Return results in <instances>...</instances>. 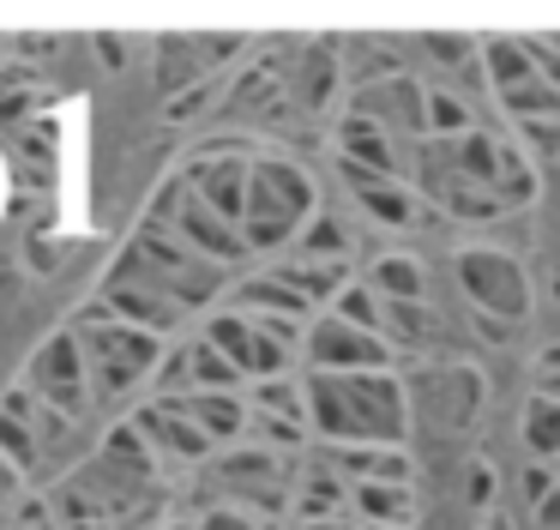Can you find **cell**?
Instances as JSON below:
<instances>
[{
    "instance_id": "obj_1",
    "label": "cell",
    "mask_w": 560,
    "mask_h": 530,
    "mask_svg": "<svg viewBox=\"0 0 560 530\" xmlns=\"http://www.w3.org/2000/svg\"><path fill=\"white\" fill-rule=\"evenodd\" d=\"M307 428L331 446H398L404 440V385L392 373H307Z\"/></svg>"
},
{
    "instance_id": "obj_2",
    "label": "cell",
    "mask_w": 560,
    "mask_h": 530,
    "mask_svg": "<svg viewBox=\"0 0 560 530\" xmlns=\"http://www.w3.org/2000/svg\"><path fill=\"white\" fill-rule=\"evenodd\" d=\"M67 332L79 337V349H85V361H91V392H97V404H115V398L139 392L145 380H158L163 356H170L163 337H151V332H139V325L115 320L103 301H91L85 313H73Z\"/></svg>"
},
{
    "instance_id": "obj_3",
    "label": "cell",
    "mask_w": 560,
    "mask_h": 530,
    "mask_svg": "<svg viewBox=\"0 0 560 530\" xmlns=\"http://www.w3.org/2000/svg\"><path fill=\"white\" fill-rule=\"evenodd\" d=\"M115 272L145 284V289H158V296H170L175 308H187V313L218 301V289H223V265L199 260V253L187 247V241H175L158 217H145V223L133 229V241H127V253L115 260Z\"/></svg>"
},
{
    "instance_id": "obj_4",
    "label": "cell",
    "mask_w": 560,
    "mask_h": 530,
    "mask_svg": "<svg viewBox=\"0 0 560 530\" xmlns=\"http://www.w3.org/2000/svg\"><path fill=\"white\" fill-rule=\"evenodd\" d=\"M314 223V181L290 157H259L247 169V205H242V241L247 253H271L295 241Z\"/></svg>"
},
{
    "instance_id": "obj_5",
    "label": "cell",
    "mask_w": 560,
    "mask_h": 530,
    "mask_svg": "<svg viewBox=\"0 0 560 530\" xmlns=\"http://www.w3.org/2000/svg\"><path fill=\"white\" fill-rule=\"evenodd\" d=\"M199 337H206L242 380L259 385V380H283V373H290V356H295V344H302V325L230 308V313H211V325Z\"/></svg>"
},
{
    "instance_id": "obj_6",
    "label": "cell",
    "mask_w": 560,
    "mask_h": 530,
    "mask_svg": "<svg viewBox=\"0 0 560 530\" xmlns=\"http://www.w3.org/2000/svg\"><path fill=\"white\" fill-rule=\"evenodd\" d=\"M19 385H25L43 410H55L61 422H85L91 404H97V392H91V361H85V349H79V337L67 332V325L31 349Z\"/></svg>"
},
{
    "instance_id": "obj_7",
    "label": "cell",
    "mask_w": 560,
    "mask_h": 530,
    "mask_svg": "<svg viewBox=\"0 0 560 530\" xmlns=\"http://www.w3.org/2000/svg\"><path fill=\"white\" fill-rule=\"evenodd\" d=\"M151 217H158V223L170 229L175 241H187L199 260H211V265H242V260H247L242 229H235L230 217L211 211V205L199 199V193L187 187L182 175H170V181L158 187V199H151Z\"/></svg>"
},
{
    "instance_id": "obj_8",
    "label": "cell",
    "mask_w": 560,
    "mask_h": 530,
    "mask_svg": "<svg viewBox=\"0 0 560 530\" xmlns=\"http://www.w3.org/2000/svg\"><path fill=\"white\" fill-rule=\"evenodd\" d=\"M307 373H392V337L355 332L338 313H319L302 337Z\"/></svg>"
},
{
    "instance_id": "obj_9",
    "label": "cell",
    "mask_w": 560,
    "mask_h": 530,
    "mask_svg": "<svg viewBox=\"0 0 560 530\" xmlns=\"http://www.w3.org/2000/svg\"><path fill=\"white\" fill-rule=\"evenodd\" d=\"M458 277H464V289H470L476 313H488V320L518 325L524 313H530V284H524V265L512 260V253L470 247V253H458Z\"/></svg>"
},
{
    "instance_id": "obj_10",
    "label": "cell",
    "mask_w": 560,
    "mask_h": 530,
    "mask_svg": "<svg viewBox=\"0 0 560 530\" xmlns=\"http://www.w3.org/2000/svg\"><path fill=\"white\" fill-rule=\"evenodd\" d=\"M158 398H194V392H242V373L230 368V361L218 356V349L206 344V337H194V344L170 349L158 368Z\"/></svg>"
},
{
    "instance_id": "obj_11",
    "label": "cell",
    "mask_w": 560,
    "mask_h": 530,
    "mask_svg": "<svg viewBox=\"0 0 560 530\" xmlns=\"http://www.w3.org/2000/svg\"><path fill=\"white\" fill-rule=\"evenodd\" d=\"M127 422H133L139 440L151 446V458H175V464H199V458H211V440L187 422V410L175 404V398H151V404H139Z\"/></svg>"
},
{
    "instance_id": "obj_12",
    "label": "cell",
    "mask_w": 560,
    "mask_h": 530,
    "mask_svg": "<svg viewBox=\"0 0 560 530\" xmlns=\"http://www.w3.org/2000/svg\"><path fill=\"white\" fill-rule=\"evenodd\" d=\"M247 157L242 151H206V157H194V163L182 169V181L199 193V199L211 205L218 217H230L235 229H242V205H247Z\"/></svg>"
},
{
    "instance_id": "obj_13",
    "label": "cell",
    "mask_w": 560,
    "mask_h": 530,
    "mask_svg": "<svg viewBox=\"0 0 560 530\" xmlns=\"http://www.w3.org/2000/svg\"><path fill=\"white\" fill-rule=\"evenodd\" d=\"M97 301H103V308L115 313V320L139 325V332H151V337H170L175 325L187 320V308H175L170 296H158V289L133 284V277H121V272H109V277H103Z\"/></svg>"
},
{
    "instance_id": "obj_14",
    "label": "cell",
    "mask_w": 560,
    "mask_h": 530,
    "mask_svg": "<svg viewBox=\"0 0 560 530\" xmlns=\"http://www.w3.org/2000/svg\"><path fill=\"white\" fill-rule=\"evenodd\" d=\"M223 482H230L235 506H266L278 512L290 494H283V458L278 452H230L223 458Z\"/></svg>"
},
{
    "instance_id": "obj_15",
    "label": "cell",
    "mask_w": 560,
    "mask_h": 530,
    "mask_svg": "<svg viewBox=\"0 0 560 530\" xmlns=\"http://www.w3.org/2000/svg\"><path fill=\"white\" fill-rule=\"evenodd\" d=\"M175 404L187 410V422H194L211 446H230L254 428V410H247L242 392H194V398H175Z\"/></svg>"
},
{
    "instance_id": "obj_16",
    "label": "cell",
    "mask_w": 560,
    "mask_h": 530,
    "mask_svg": "<svg viewBox=\"0 0 560 530\" xmlns=\"http://www.w3.org/2000/svg\"><path fill=\"white\" fill-rule=\"evenodd\" d=\"M331 470H338L343 482H410V458L398 452V446H331L326 458Z\"/></svg>"
},
{
    "instance_id": "obj_17",
    "label": "cell",
    "mask_w": 560,
    "mask_h": 530,
    "mask_svg": "<svg viewBox=\"0 0 560 530\" xmlns=\"http://www.w3.org/2000/svg\"><path fill=\"white\" fill-rule=\"evenodd\" d=\"M235 308H242V313H266V320H290V325H302L307 313H314V308H307V301L295 296L290 284H283L278 272H259V277H247V284L235 289Z\"/></svg>"
},
{
    "instance_id": "obj_18",
    "label": "cell",
    "mask_w": 560,
    "mask_h": 530,
    "mask_svg": "<svg viewBox=\"0 0 560 530\" xmlns=\"http://www.w3.org/2000/svg\"><path fill=\"white\" fill-rule=\"evenodd\" d=\"M271 272H278L283 284L307 301V308L338 301L343 289H350V265H343V260H295V265H271Z\"/></svg>"
},
{
    "instance_id": "obj_19",
    "label": "cell",
    "mask_w": 560,
    "mask_h": 530,
    "mask_svg": "<svg viewBox=\"0 0 560 530\" xmlns=\"http://www.w3.org/2000/svg\"><path fill=\"white\" fill-rule=\"evenodd\" d=\"M343 181L355 187V199H362V211L374 217V223H386V229L410 223V193L404 187H392V181L368 175V169H355V163H343Z\"/></svg>"
},
{
    "instance_id": "obj_20",
    "label": "cell",
    "mask_w": 560,
    "mask_h": 530,
    "mask_svg": "<svg viewBox=\"0 0 560 530\" xmlns=\"http://www.w3.org/2000/svg\"><path fill=\"white\" fill-rule=\"evenodd\" d=\"M355 512L380 530H410V482H355Z\"/></svg>"
},
{
    "instance_id": "obj_21",
    "label": "cell",
    "mask_w": 560,
    "mask_h": 530,
    "mask_svg": "<svg viewBox=\"0 0 560 530\" xmlns=\"http://www.w3.org/2000/svg\"><path fill=\"white\" fill-rule=\"evenodd\" d=\"M343 163L368 169V175H380V181L392 175V151H386V139H380L374 120H362V115L343 120Z\"/></svg>"
},
{
    "instance_id": "obj_22",
    "label": "cell",
    "mask_w": 560,
    "mask_h": 530,
    "mask_svg": "<svg viewBox=\"0 0 560 530\" xmlns=\"http://www.w3.org/2000/svg\"><path fill=\"white\" fill-rule=\"evenodd\" d=\"M368 289L380 301H422V265L410 253H386V260H374V284Z\"/></svg>"
},
{
    "instance_id": "obj_23",
    "label": "cell",
    "mask_w": 560,
    "mask_h": 530,
    "mask_svg": "<svg viewBox=\"0 0 560 530\" xmlns=\"http://www.w3.org/2000/svg\"><path fill=\"white\" fill-rule=\"evenodd\" d=\"M524 446L536 458H560V398H542L536 392L524 404Z\"/></svg>"
},
{
    "instance_id": "obj_24",
    "label": "cell",
    "mask_w": 560,
    "mask_h": 530,
    "mask_svg": "<svg viewBox=\"0 0 560 530\" xmlns=\"http://www.w3.org/2000/svg\"><path fill=\"white\" fill-rule=\"evenodd\" d=\"M331 313H338L343 325H355V332H374V337H386V313H380V296L374 289H362V284H350L338 301H331Z\"/></svg>"
},
{
    "instance_id": "obj_25",
    "label": "cell",
    "mask_w": 560,
    "mask_h": 530,
    "mask_svg": "<svg viewBox=\"0 0 560 530\" xmlns=\"http://www.w3.org/2000/svg\"><path fill=\"white\" fill-rule=\"evenodd\" d=\"M428 127L464 139V132H470V103H464V96H452V91H428Z\"/></svg>"
},
{
    "instance_id": "obj_26",
    "label": "cell",
    "mask_w": 560,
    "mask_h": 530,
    "mask_svg": "<svg viewBox=\"0 0 560 530\" xmlns=\"http://www.w3.org/2000/svg\"><path fill=\"white\" fill-rule=\"evenodd\" d=\"M380 313H386V332L410 337V344H422L434 325H428V308L422 301H380Z\"/></svg>"
},
{
    "instance_id": "obj_27",
    "label": "cell",
    "mask_w": 560,
    "mask_h": 530,
    "mask_svg": "<svg viewBox=\"0 0 560 530\" xmlns=\"http://www.w3.org/2000/svg\"><path fill=\"white\" fill-rule=\"evenodd\" d=\"M302 260H343V229L331 223V217H314V223L302 229Z\"/></svg>"
},
{
    "instance_id": "obj_28",
    "label": "cell",
    "mask_w": 560,
    "mask_h": 530,
    "mask_svg": "<svg viewBox=\"0 0 560 530\" xmlns=\"http://www.w3.org/2000/svg\"><path fill=\"white\" fill-rule=\"evenodd\" d=\"M194 530H266L247 506H235V500H223V506H211V512H199V525Z\"/></svg>"
},
{
    "instance_id": "obj_29",
    "label": "cell",
    "mask_w": 560,
    "mask_h": 530,
    "mask_svg": "<svg viewBox=\"0 0 560 530\" xmlns=\"http://www.w3.org/2000/svg\"><path fill=\"white\" fill-rule=\"evenodd\" d=\"M530 60H536V72H542V84H548V91L560 96V48L536 36V43H530Z\"/></svg>"
},
{
    "instance_id": "obj_30",
    "label": "cell",
    "mask_w": 560,
    "mask_h": 530,
    "mask_svg": "<svg viewBox=\"0 0 560 530\" xmlns=\"http://www.w3.org/2000/svg\"><path fill=\"white\" fill-rule=\"evenodd\" d=\"M428 48H434L440 60H464V55H470V43H464V36H428Z\"/></svg>"
},
{
    "instance_id": "obj_31",
    "label": "cell",
    "mask_w": 560,
    "mask_h": 530,
    "mask_svg": "<svg viewBox=\"0 0 560 530\" xmlns=\"http://www.w3.org/2000/svg\"><path fill=\"white\" fill-rule=\"evenodd\" d=\"M536 518L555 530V525H560V494H542V500H536Z\"/></svg>"
},
{
    "instance_id": "obj_32",
    "label": "cell",
    "mask_w": 560,
    "mask_h": 530,
    "mask_svg": "<svg viewBox=\"0 0 560 530\" xmlns=\"http://www.w3.org/2000/svg\"><path fill=\"white\" fill-rule=\"evenodd\" d=\"M542 398H560V373H542Z\"/></svg>"
},
{
    "instance_id": "obj_33",
    "label": "cell",
    "mask_w": 560,
    "mask_h": 530,
    "mask_svg": "<svg viewBox=\"0 0 560 530\" xmlns=\"http://www.w3.org/2000/svg\"><path fill=\"white\" fill-rule=\"evenodd\" d=\"M302 530H350V525H338V518H319V525H302Z\"/></svg>"
},
{
    "instance_id": "obj_34",
    "label": "cell",
    "mask_w": 560,
    "mask_h": 530,
    "mask_svg": "<svg viewBox=\"0 0 560 530\" xmlns=\"http://www.w3.org/2000/svg\"><path fill=\"white\" fill-rule=\"evenodd\" d=\"M488 530H512V525H506V518H494V525H488Z\"/></svg>"
}]
</instances>
